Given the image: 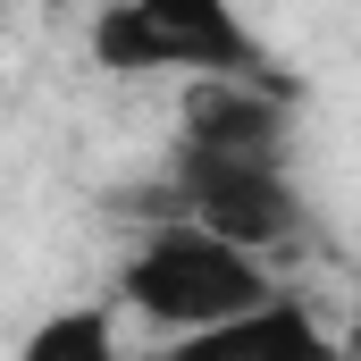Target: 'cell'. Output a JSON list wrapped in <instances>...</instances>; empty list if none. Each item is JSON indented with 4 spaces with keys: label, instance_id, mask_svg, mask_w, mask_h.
<instances>
[{
    "label": "cell",
    "instance_id": "1",
    "mask_svg": "<svg viewBox=\"0 0 361 361\" xmlns=\"http://www.w3.org/2000/svg\"><path fill=\"white\" fill-rule=\"evenodd\" d=\"M269 261L302 235V185L286 169V109L269 85H202L177 135V210Z\"/></svg>",
    "mask_w": 361,
    "mask_h": 361
},
{
    "label": "cell",
    "instance_id": "2",
    "mask_svg": "<svg viewBox=\"0 0 361 361\" xmlns=\"http://www.w3.org/2000/svg\"><path fill=\"white\" fill-rule=\"evenodd\" d=\"M118 302L135 319H152L160 345H169V336H202V328H227V319L277 302V286H269L261 252H244V244H227L193 219H160L118 261Z\"/></svg>",
    "mask_w": 361,
    "mask_h": 361
},
{
    "label": "cell",
    "instance_id": "3",
    "mask_svg": "<svg viewBox=\"0 0 361 361\" xmlns=\"http://www.w3.org/2000/svg\"><path fill=\"white\" fill-rule=\"evenodd\" d=\"M92 59L118 76L185 68L202 85H269V51L227 0H109L92 17Z\"/></svg>",
    "mask_w": 361,
    "mask_h": 361
},
{
    "label": "cell",
    "instance_id": "4",
    "mask_svg": "<svg viewBox=\"0 0 361 361\" xmlns=\"http://www.w3.org/2000/svg\"><path fill=\"white\" fill-rule=\"evenodd\" d=\"M152 361H345V345L294 302V294H277L261 311H244V319H227V328H202V336H169Z\"/></svg>",
    "mask_w": 361,
    "mask_h": 361
},
{
    "label": "cell",
    "instance_id": "5",
    "mask_svg": "<svg viewBox=\"0 0 361 361\" xmlns=\"http://www.w3.org/2000/svg\"><path fill=\"white\" fill-rule=\"evenodd\" d=\"M17 361H118V311L109 302H68L17 345Z\"/></svg>",
    "mask_w": 361,
    "mask_h": 361
}]
</instances>
